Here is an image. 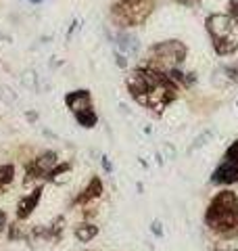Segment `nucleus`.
<instances>
[{
	"instance_id": "dca6fc26",
	"label": "nucleus",
	"mask_w": 238,
	"mask_h": 251,
	"mask_svg": "<svg viewBox=\"0 0 238 251\" xmlns=\"http://www.w3.org/2000/svg\"><path fill=\"white\" fill-rule=\"evenodd\" d=\"M224 72L228 74V80L238 82V63H234V65H228V67H224Z\"/></svg>"
},
{
	"instance_id": "9b49d317",
	"label": "nucleus",
	"mask_w": 238,
	"mask_h": 251,
	"mask_svg": "<svg viewBox=\"0 0 238 251\" xmlns=\"http://www.w3.org/2000/svg\"><path fill=\"white\" fill-rule=\"evenodd\" d=\"M96 234H98V226H94V224H79L75 228V237L82 243H90Z\"/></svg>"
},
{
	"instance_id": "412c9836",
	"label": "nucleus",
	"mask_w": 238,
	"mask_h": 251,
	"mask_svg": "<svg viewBox=\"0 0 238 251\" xmlns=\"http://www.w3.org/2000/svg\"><path fill=\"white\" fill-rule=\"evenodd\" d=\"M17 237H19L17 224H13V226H11V232H9V239H11V241H15V239H17Z\"/></svg>"
},
{
	"instance_id": "4be33fe9",
	"label": "nucleus",
	"mask_w": 238,
	"mask_h": 251,
	"mask_svg": "<svg viewBox=\"0 0 238 251\" xmlns=\"http://www.w3.org/2000/svg\"><path fill=\"white\" fill-rule=\"evenodd\" d=\"M4 226H6V214H4L2 209H0V232L4 230Z\"/></svg>"
},
{
	"instance_id": "b1692460",
	"label": "nucleus",
	"mask_w": 238,
	"mask_h": 251,
	"mask_svg": "<svg viewBox=\"0 0 238 251\" xmlns=\"http://www.w3.org/2000/svg\"><path fill=\"white\" fill-rule=\"evenodd\" d=\"M117 65H119V67H125V65H128V63H125V59L121 57V54H117Z\"/></svg>"
},
{
	"instance_id": "20e7f679",
	"label": "nucleus",
	"mask_w": 238,
	"mask_h": 251,
	"mask_svg": "<svg viewBox=\"0 0 238 251\" xmlns=\"http://www.w3.org/2000/svg\"><path fill=\"white\" fill-rule=\"evenodd\" d=\"M188 49L180 40H165L150 46V63L146 67L159 69V72H167L171 67H178L186 59Z\"/></svg>"
},
{
	"instance_id": "39448f33",
	"label": "nucleus",
	"mask_w": 238,
	"mask_h": 251,
	"mask_svg": "<svg viewBox=\"0 0 238 251\" xmlns=\"http://www.w3.org/2000/svg\"><path fill=\"white\" fill-rule=\"evenodd\" d=\"M57 153L54 151H46V153H42L38 157V159H34L27 166V180H31V178H44V176H48L50 172H52V168L57 166Z\"/></svg>"
},
{
	"instance_id": "f03ea898",
	"label": "nucleus",
	"mask_w": 238,
	"mask_h": 251,
	"mask_svg": "<svg viewBox=\"0 0 238 251\" xmlns=\"http://www.w3.org/2000/svg\"><path fill=\"white\" fill-rule=\"evenodd\" d=\"M205 27L209 31L217 54L228 57L238 50V21L234 17L224 13H213L205 19Z\"/></svg>"
},
{
	"instance_id": "2eb2a0df",
	"label": "nucleus",
	"mask_w": 238,
	"mask_h": 251,
	"mask_svg": "<svg viewBox=\"0 0 238 251\" xmlns=\"http://www.w3.org/2000/svg\"><path fill=\"white\" fill-rule=\"evenodd\" d=\"M209 138H211V132H203V134H201V136H198V138L194 140V145H192V147H190V153H192V151H194V149H201V147H203L205 143H207V140H209Z\"/></svg>"
},
{
	"instance_id": "9d476101",
	"label": "nucleus",
	"mask_w": 238,
	"mask_h": 251,
	"mask_svg": "<svg viewBox=\"0 0 238 251\" xmlns=\"http://www.w3.org/2000/svg\"><path fill=\"white\" fill-rule=\"evenodd\" d=\"M75 120L79 126H84V128H94L98 117L92 111V107H88V109H82V111H75Z\"/></svg>"
},
{
	"instance_id": "4468645a",
	"label": "nucleus",
	"mask_w": 238,
	"mask_h": 251,
	"mask_svg": "<svg viewBox=\"0 0 238 251\" xmlns=\"http://www.w3.org/2000/svg\"><path fill=\"white\" fill-rule=\"evenodd\" d=\"M213 251H238V239H230V241H221L215 245Z\"/></svg>"
},
{
	"instance_id": "f3484780",
	"label": "nucleus",
	"mask_w": 238,
	"mask_h": 251,
	"mask_svg": "<svg viewBox=\"0 0 238 251\" xmlns=\"http://www.w3.org/2000/svg\"><path fill=\"white\" fill-rule=\"evenodd\" d=\"M228 15L238 21V0H228Z\"/></svg>"
},
{
	"instance_id": "6e6552de",
	"label": "nucleus",
	"mask_w": 238,
	"mask_h": 251,
	"mask_svg": "<svg viewBox=\"0 0 238 251\" xmlns=\"http://www.w3.org/2000/svg\"><path fill=\"white\" fill-rule=\"evenodd\" d=\"M40 197H42V186L36 188V191L31 193V195H27V197H23L19 201V205H17V218L19 220H27L31 216V211L36 209Z\"/></svg>"
},
{
	"instance_id": "423d86ee",
	"label": "nucleus",
	"mask_w": 238,
	"mask_h": 251,
	"mask_svg": "<svg viewBox=\"0 0 238 251\" xmlns=\"http://www.w3.org/2000/svg\"><path fill=\"white\" fill-rule=\"evenodd\" d=\"M213 184H234L238 182V159H224L221 166L211 174Z\"/></svg>"
},
{
	"instance_id": "5701e85b",
	"label": "nucleus",
	"mask_w": 238,
	"mask_h": 251,
	"mask_svg": "<svg viewBox=\"0 0 238 251\" xmlns=\"http://www.w3.org/2000/svg\"><path fill=\"white\" fill-rule=\"evenodd\" d=\"M102 168H105V172H113V166H111V161L107 157H102Z\"/></svg>"
},
{
	"instance_id": "6ab92c4d",
	"label": "nucleus",
	"mask_w": 238,
	"mask_h": 251,
	"mask_svg": "<svg viewBox=\"0 0 238 251\" xmlns=\"http://www.w3.org/2000/svg\"><path fill=\"white\" fill-rule=\"evenodd\" d=\"M150 230H153L155 237H163V228H161V222H159V220H155V222L150 224Z\"/></svg>"
},
{
	"instance_id": "a211bd4d",
	"label": "nucleus",
	"mask_w": 238,
	"mask_h": 251,
	"mask_svg": "<svg viewBox=\"0 0 238 251\" xmlns=\"http://www.w3.org/2000/svg\"><path fill=\"white\" fill-rule=\"evenodd\" d=\"M23 84L27 86V88H34V84H36V77H34V72H27L25 75H23Z\"/></svg>"
},
{
	"instance_id": "ddd939ff",
	"label": "nucleus",
	"mask_w": 238,
	"mask_h": 251,
	"mask_svg": "<svg viewBox=\"0 0 238 251\" xmlns=\"http://www.w3.org/2000/svg\"><path fill=\"white\" fill-rule=\"evenodd\" d=\"M119 40H121V42H119V49H121L123 52H136L138 50V42H136V38H134V36H125L123 34Z\"/></svg>"
},
{
	"instance_id": "393cba45",
	"label": "nucleus",
	"mask_w": 238,
	"mask_h": 251,
	"mask_svg": "<svg viewBox=\"0 0 238 251\" xmlns=\"http://www.w3.org/2000/svg\"><path fill=\"white\" fill-rule=\"evenodd\" d=\"M178 2H182V4H194V2H198V0H178Z\"/></svg>"
},
{
	"instance_id": "1a4fd4ad",
	"label": "nucleus",
	"mask_w": 238,
	"mask_h": 251,
	"mask_svg": "<svg viewBox=\"0 0 238 251\" xmlns=\"http://www.w3.org/2000/svg\"><path fill=\"white\" fill-rule=\"evenodd\" d=\"M102 195V182H100V178H92L90 180V184L84 188L82 195L75 199V203H79V205H84V203H88L92 199H98Z\"/></svg>"
},
{
	"instance_id": "aec40b11",
	"label": "nucleus",
	"mask_w": 238,
	"mask_h": 251,
	"mask_svg": "<svg viewBox=\"0 0 238 251\" xmlns=\"http://www.w3.org/2000/svg\"><path fill=\"white\" fill-rule=\"evenodd\" d=\"M0 97H2L4 100H15V94L9 88H4V86H0Z\"/></svg>"
},
{
	"instance_id": "0eeeda50",
	"label": "nucleus",
	"mask_w": 238,
	"mask_h": 251,
	"mask_svg": "<svg viewBox=\"0 0 238 251\" xmlns=\"http://www.w3.org/2000/svg\"><path fill=\"white\" fill-rule=\"evenodd\" d=\"M65 105L71 109V111H82V109H88L92 107V97L88 90H75V92H69L65 97Z\"/></svg>"
},
{
	"instance_id": "a878e982",
	"label": "nucleus",
	"mask_w": 238,
	"mask_h": 251,
	"mask_svg": "<svg viewBox=\"0 0 238 251\" xmlns=\"http://www.w3.org/2000/svg\"><path fill=\"white\" fill-rule=\"evenodd\" d=\"M31 2H40V0H31Z\"/></svg>"
},
{
	"instance_id": "7ed1b4c3",
	"label": "nucleus",
	"mask_w": 238,
	"mask_h": 251,
	"mask_svg": "<svg viewBox=\"0 0 238 251\" xmlns=\"http://www.w3.org/2000/svg\"><path fill=\"white\" fill-rule=\"evenodd\" d=\"M155 9V0H117L111 9V17L117 25L132 27L144 23Z\"/></svg>"
},
{
	"instance_id": "f8f14e48",
	"label": "nucleus",
	"mask_w": 238,
	"mask_h": 251,
	"mask_svg": "<svg viewBox=\"0 0 238 251\" xmlns=\"http://www.w3.org/2000/svg\"><path fill=\"white\" fill-rule=\"evenodd\" d=\"M13 176H15V168L11 166V163H6V166H0V191L13 182Z\"/></svg>"
},
{
	"instance_id": "f257e3e1",
	"label": "nucleus",
	"mask_w": 238,
	"mask_h": 251,
	"mask_svg": "<svg viewBox=\"0 0 238 251\" xmlns=\"http://www.w3.org/2000/svg\"><path fill=\"white\" fill-rule=\"evenodd\" d=\"M205 222L221 237H234L238 232V197L232 191L217 193L205 211Z\"/></svg>"
}]
</instances>
